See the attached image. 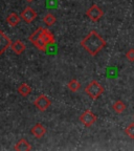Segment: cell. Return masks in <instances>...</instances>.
Here are the masks:
<instances>
[{"label":"cell","mask_w":134,"mask_h":151,"mask_svg":"<svg viewBox=\"0 0 134 151\" xmlns=\"http://www.w3.org/2000/svg\"><path fill=\"white\" fill-rule=\"evenodd\" d=\"M112 108L116 113H123L126 110V104L122 101H116L112 105Z\"/></svg>","instance_id":"obj_14"},{"label":"cell","mask_w":134,"mask_h":151,"mask_svg":"<svg viewBox=\"0 0 134 151\" xmlns=\"http://www.w3.org/2000/svg\"><path fill=\"white\" fill-rule=\"evenodd\" d=\"M85 92H86L92 100H97L103 94L104 88L97 81L93 80L85 87Z\"/></svg>","instance_id":"obj_2"},{"label":"cell","mask_w":134,"mask_h":151,"mask_svg":"<svg viewBox=\"0 0 134 151\" xmlns=\"http://www.w3.org/2000/svg\"><path fill=\"white\" fill-rule=\"evenodd\" d=\"M11 45H12L11 39H9L2 31H0V56H1L9 47H11Z\"/></svg>","instance_id":"obj_7"},{"label":"cell","mask_w":134,"mask_h":151,"mask_svg":"<svg viewBox=\"0 0 134 151\" xmlns=\"http://www.w3.org/2000/svg\"><path fill=\"white\" fill-rule=\"evenodd\" d=\"M26 1H27V2H33L34 0H26Z\"/></svg>","instance_id":"obj_21"},{"label":"cell","mask_w":134,"mask_h":151,"mask_svg":"<svg viewBox=\"0 0 134 151\" xmlns=\"http://www.w3.org/2000/svg\"><path fill=\"white\" fill-rule=\"evenodd\" d=\"M125 133H126V135H128V137H130V139H134V123H131V124H129V125L126 127Z\"/></svg>","instance_id":"obj_19"},{"label":"cell","mask_w":134,"mask_h":151,"mask_svg":"<svg viewBox=\"0 0 134 151\" xmlns=\"http://www.w3.org/2000/svg\"><path fill=\"white\" fill-rule=\"evenodd\" d=\"M6 22L9 26H16L20 22V16L17 13H11L9 16L6 17Z\"/></svg>","instance_id":"obj_13"},{"label":"cell","mask_w":134,"mask_h":151,"mask_svg":"<svg viewBox=\"0 0 134 151\" xmlns=\"http://www.w3.org/2000/svg\"><path fill=\"white\" fill-rule=\"evenodd\" d=\"M56 21H57L56 17H54L52 14H47V15H45L44 18H43V22H44V23L46 24V25H48V26H50V25H52V24H54V23H56Z\"/></svg>","instance_id":"obj_17"},{"label":"cell","mask_w":134,"mask_h":151,"mask_svg":"<svg viewBox=\"0 0 134 151\" xmlns=\"http://www.w3.org/2000/svg\"><path fill=\"white\" fill-rule=\"evenodd\" d=\"M34 45H35L36 47H37L38 50H43V52H45V50H47V44L46 43L44 42V41H43V39L42 38H40V39H39V40H37L36 41L35 43H34Z\"/></svg>","instance_id":"obj_18"},{"label":"cell","mask_w":134,"mask_h":151,"mask_svg":"<svg viewBox=\"0 0 134 151\" xmlns=\"http://www.w3.org/2000/svg\"><path fill=\"white\" fill-rule=\"evenodd\" d=\"M126 58H127L128 61L130 62H134V50H129L127 52H126Z\"/></svg>","instance_id":"obj_20"},{"label":"cell","mask_w":134,"mask_h":151,"mask_svg":"<svg viewBox=\"0 0 134 151\" xmlns=\"http://www.w3.org/2000/svg\"><path fill=\"white\" fill-rule=\"evenodd\" d=\"M97 116L91 110H85L80 116V121L85 127H90L97 122Z\"/></svg>","instance_id":"obj_4"},{"label":"cell","mask_w":134,"mask_h":151,"mask_svg":"<svg viewBox=\"0 0 134 151\" xmlns=\"http://www.w3.org/2000/svg\"><path fill=\"white\" fill-rule=\"evenodd\" d=\"M68 89L71 90V91L75 92V91H78L79 89L81 88V83L79 82L77 79H72V80L70 81V82L68 83Z\"/></svg>","instance_id":"obj_16"},{"label":"cell","mask_w":134,"mask_h":151,"mask_svg":"<svg viewBox=\"0 0 134 151\" xmlns=\"http://www.w3.org/2000/svg\"><path fill=\"white\" fill-rule=\"evenodd\" d=\"M31 132L36 139H42L45 135V133H46V129H45V127L42 124L38 123V124H36V125L32 128Z\"/></svg>","instance_id":"obj_8"},{"label":"cell","mask_w":134,"mask_h":151,"mask_svg":"<svg viewBox=\"0 0 134 151\" xmlns=\"http://www.w3.org/2000/svg\"><path fill=\"white\" fill-rule=\"evenodd\" d=\"M11 48H12V50L16 55H21L22 52H25L26 46L21 40H17V41H15V42L12 43V45H11Z\"/></svg>","instance_id":"obj_9"},{"label":"cell","mask_w":134,"mask_h":151,"mask_svg":"<svg viewBox=\"0 0 134 151\" xmlns=\"http://www.w3.org/2000/svg\"><path fill=\"white\" fill-rule=\"evenodd\" d=\"M81 45L89 55L97 56L104 47L106 46V41L95 31H91L81 41Z\"/></svg>","instance_id":"obj_1"},{"label":"cell","mask_w":134,"mask_h":151,"mask_svg":"<svg viewBox=\"0 0 134 151\" xmlns=\"http://www.w3.org/2000/svg\"><path fill=\"white\" fill-rule=\"evenodd\" d=\"M41 38L43 39L45 43L47 44V46H49V45L54 44V37L50 32H48L46 28H43L42 31V35H41Z\"/></svg>","instance_id":"obj_11"},{"label":"cell","mask_w":134,"mask_h":151,"mask_svg":"<svg viewBox=\"0 0 134 151\" xmlns=\"http://www.w3.org/2000/svg\"><path fill=\"white\" fill-rule=\"evenodd\" d=\"M35 107L40 111H45L48 107L52 105V101L49 100V98H47L44 94H41L34 102Z\"/></svg>","instance_id":"obj_5"},{"label":"cell","mask_w":134,"mask_h":151,"mask_svg":"<svg viewBox=\"0 0 134 151\" xmlns=\"http://www.w3.org/2000/svg\"><path fill=\"white\" fill-rule=\"evenodd\" d=\"M15 150L16 151H29L32 150V146L29 145L25 139H21L15 145Z\"/></svg>","instance_id":"obj_10"},{"label":"cell","mask_w":134,"mask_h":151,"mask_svg":"<svg viewBox=\"0 0 134 151\" xmlns=\"http://www.w3.org/2000/svg\"><path fill=\"white\" fill-rule=\"evenodd\" d=\"M104 13L102 9L97 4H93L86 11V16L91 20L92 22H97L103 17Z\"/></svg>","instance_id":"obj_3"},{"label":"cell","mask_w":134,"mask_h":151,"mask_svg":"<svg viewBox=\"0 0 134 151\" xmlns=\"http://www.w3.org/2000/svg\"><path fill=\"white\" fill-rule=\"evenodd\" d=\"M18 93L21 96V97H28L29 94L32 93V88L29 87V85H27L26 83H21V84L19 85L18 87Z\"/></svg>","instance_id":"obj_12"},{"label":"cell","mask_w":134,"mask_h":151,"mask_svg":"<svg viewBox=\"0 0 134 151\" xmlns=\"http://www.w3.org/2000/svg\"><path fill=\"white\" fill-rule=\"evenodd\" d=\"M20 17L23 19L26 23H32V22L37 18V13L35 12V9L32 7H26L23 12L20 14Z\"/></svg>","instance_id":"obj_6"},{"label":"cell","mask_w":134,"mask_h":151,"mask_svg":"<svg viewBox=\"0 0 134 151\" xmlns=\"http://www.w3.org/2000/svg\"><path fill=\"white\" fill-rule=\"evenodd\" d=\"M42 31H43V27H39L38 29H36V31L34 32V33L32 34L31 36H29V38H28V39H29V41H31L33 44L36 42V41L39 40V39L41 38V35H42Z\"/></svg>","instance_id":"obj_15"}]
</instances>
